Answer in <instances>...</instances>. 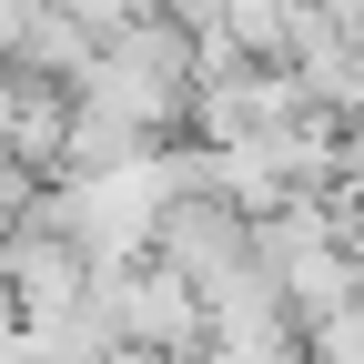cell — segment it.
<instances>
[{
	"label": "cell",
	"instance_id": "cell-2",
	"mask_svg": "<svg viewBox=\"0 0 364 364\" xmlns=\"http://www.w3.org/2000/svg\"><path fill=\"white\" fill-rule=\"evenodd\" d=\"M193 81H203V61H193L182 11H132L122 31H102V51H91V71L71 81V102L132 122L142 142H172V132L193 122Z\"/></svg>",
	"mask_w": 364,
	"mask_h": 364
},
{
	"label": "cell",
	"instance_id": "cell-6",
	"mask_svg": "<svg viewBox=\"0 0 364 364\" xmlns=\"http://www.w3.org/2000/svg\"><path fill=\"white\" fill-rule=\"evenodd\" d=\"M193 364H314V354L294 314H223V324H203Z\"/></svg>",
	"mask_w": 364,
	"mask_h": 364
},
{
	"label": "cell",
	"instance_id": "cell-8",
	"mask_svg": "<svg viewBox=\"0 0 364 364\" xmlns=\"http://www.w3.org/2000/svg\"><path fill=\"white\" fill-rule=\"evenodd\" d=\"M31 213H41V172L31 162H0V243H11Z\"/></svg>",
	"mask_w": 364,
	"mask_h": 364
},
{
	"label": "cell",
	"instance_id": "cell-7",
	"mask_svg": "<svg viewBox=\"0 0 364 364\" xmlns=\"http://www.w3.org/2000/svg\"><path fill=\"white\" fill-rule=\"evenodd\" d=\"M304 354H314V364H364V294L304 314Z\"/></svg>",
	"mask_w": 364,
	"mask_h": 364
},
{
	"label": "cell",
	"instance_id": "cell-11",
	"mask_svg": "<svg viewBox=\"0 0 364 364\" xmlns=\"http://www.w3.org/2000/svg\"><path fill=\"white\" fill-rule=\"evenodd\" d=\"M21 91H31V81H21L11 61H0V162H11V122H21Z\"/></svg>",
	"mask_w": 364,
	"mask_h": 364
},
{
	"label": "cell",
	"instance_id": "cell-1",
	"mask_svg": "<svg viewBox=\"0 0 364 364\" xmlns=\"http://www.w3.org/2000/svg\"><path fill=\"white\" fill-rule=\"evenodd\" d=\"M193 193V152H132V162H102V172H61V182H41V213L61 223V233L91 253V263H142L162 243V223L172 203Z\"/></svg>",
	"mask_w": 364,
	"mask_h": 364
},
{
	"label": "cell",
	"instance_id": "cell-5",
	"mask_svg": "<svg viewBox=\"0 0 364 364\" xmlns=\"http://www.w3.org/2000/svg\"><path fill=\"white\" fill-rule=\"evenodd\" d=\"M91 51H102V31H91V21H71L61 0H31V11H21V41H11V71L71 91V81L91 71Z\"/></svg>",
	"mask_w": 364,
	"mask_h": 364
},
{
	"label": "cell",
	"instance_id": "cell-9",
	"mask_svg": "<svg viewBox=\"0 0 364 364\" xmlns=\"http://www.w3.org/2000/svg\"><path fill=\"white\" fill-rule=\"evenodd\" d=\"M61 11H71V21H91V31H122L132 11H152V0H61Z\"/></svg>",
	"mask_w": 364,
	"mask_h": 364
},
{
	"label": "cell",
	"instance_id": "cell-4",
	"mask_svg": "<svg viewBox=\"0 0 364 364\" xmlns=\"http://www.w3.org/2000/svg\"><path fill=\"white\" fill-rule=\"evenodd\" d=\"M91 273H102V263H91V253L61 233L51 213H31L21 233L0 243V284H11V304H21V314H51V304H71Z\"/></svg>",
	"mask_w": 364,
	"mask_h": 364
},
{
	"label": "cell",
	"instance_id": "cell-3",
	"mask_svg": "<svg viewBox=\"0 0 364 364\" xmlns=\"http://www.w3.org/2000/svg\"><path fill=\"white\" fill-rule=\"evenodd\" d=\"M112 304H122V354H193L203 344V294L162 253L112 263Z\"/></svg>",
	"mask_w": 364,
	"mask_h": 364
},
{
	"label": "cell",
	"instance_id": "cell-10",
	"mask_svg": "<svg viewBox=\"0 0 364 364\" xmlns=\"http://www.w3.org/2000/svg\"><path fill=\"white\" fill-rule=\"evenodd\" d=\"M0 364H31V334H21V304H11V284H0Z\"/></svg>",
	"mask_w": 364,
	"mask_h": 364
}]
</instances>
